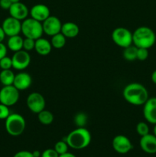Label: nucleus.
I'll return each mask as SVG.
<instances>
[{
	"label": "nucleus",
	"mask_w": 156,
	"mask_h": 157,
	"mask_svg": "<svg viewBox=\"0 0 156 157\" xmlns=\"http://www.w3.org/2000/svg\"><path fill=\"white\" fill-rule=\"evenodd\" d=\"M31 18L42 23L50 15V9L44 4H37L32 6L29 11Z\"/></svg>",
	"instance_id": "4468645a"
},
{
	"label": "nucleus",
	"mask_w": 156,
	"mask_h": 157,
	"mask_svg": "<svg viewBox=\"0 0 156 157\" xmlns=\"http://www.w3.org/2000/svg\"><path fill=\"white\" fill-rule=\"evenodd\" d=\"M41 157H59V154L55 151L54 149L49 148L42 152Z\"/></svg>",
	"instance_id": "2f4dec72"
},
{
	"label": "nucleus",
	"mask_w": 156,
	"mask_h": 157,
	"mask_svg": "<svg viewBox=\"0 0 156 157\" xmlns=\"http://www.w3.org/2000/svg\"><path fill=\"white\" fill-rule=\"evenodd\" d=\"M2 28L7 36L18 35L21 32V22L13 17H8L3 21Z\"/></svg>",
	"instance_id": "f8f14e48"
},
{
	"label": "nucleus",
	"mask_w": 156,
	"mask_h": 157,
	"mask_svg": "<svg viewBox=\"0 0 156 157\" xmlns=\"http://www.w3.org/2000/svg\"><path fill=\"white\" fill-rule=\"evenodd\" d=\"M10 115L9 107L0 103V120H6Z\"/></svg>",
	"instance_id": "7c9ffc66"
},
{
	"label": "nucleus",
	"mask_w": 156,
	"mask_h": 157,
	"mask_svg": "<svg viewBox=\"0 0 156 157\" xmlns=\"http://www.w3.org/2000/svg\"><path fill=\"white\" fill-rule=\"evenodd\" d=\"M91 133L85 127H77L69 133L65 141L69 147L73 150H83L90 145L91 142Z\"/></svg>",
	"instance_id": "f03ea898"
},
{
	"label": "nucleus",
	"mask_w": 156,
	"mask_h": 157,
	"mask_svg": "<svg viewBox=\"0 0 156 157\" xmlns=\"http://www.w3.org/2000/svg\"><path fill=\"white\" fill-rule=\"evenodd\" d=\"M33 153V156L35 157H41V153L39 151V150H35V151L32 152Z\"/></svg>",
	"instance_id": "58836bf2"
},
{
	"label": "nucleus",
	"mask_w": 156,
	"mask_h": 157,
	"mask_svg": "<svg viewBox=\"0 0 156 157\" xmlns=\"http://www.w3.org/2000/svg\"><path fill=\"white\" fill-rule=\"evenodd\" d=\"M122 95L125 101L134 106L144 105L149 98L146 87L136 82L127 84L123 89Z\"/></svg>",
	"instance_id": "f257e3e1"
},
{
	"label": "nucleus",
	"mask_w": 156,
	"mask_h": 157,
	"mask_svg": "<svg viewBox=\"0 0 156 157\" xmlns=\"http://www.w3.org/2000/svg\"><path fill=\"white\" fill-rule=\"evenodd\" d=\"M42 27L44 33L52 37L61 32L62 23L58 17L50 15L42 22Z\"/></svg>",
	"instance_id": "9b49d317"
},
{
	"label": "nucleus",
	"mask_w": 156,
	"mask_h": 157,
	"mask_svg": "<svg viewBox=\"0 0 156 157\" xmlns=\"http://www.w3.org/2000/svg\"><path fill=\"white\" fill-rule=\"evenodd\" d=\"M23 41H24V39L19 35L9 37L7 42V48L14 52L22 50Z\"/></svg>",
	"instance_id": "aec40b11"
},
{
	"label": "nucleus",
	"mask_w": 156,
	"mask_h": 157,
	"mask_svg": "<svg viewBox=\"0 0 156 157\" xmlns=\"http://www.w3.org/2000/svg\"><path fill=\"white\" fill-rule=\"evenodd\" d=\"M35 40L32 39V38H25L23 41V50L26 52H30L35 49Z\"/></svg>",
	"instance_id": "c85d7f7f"
},
{
	"label": "nucleus",
	"mask_w": 156,
	"mask_h": 157,
	"mask_svg": "<svg viewBox=\"0 0 156 157\" xmlns=\"http://www.w3.org/2000/svg\"><path fill=\"white\" fill-rule=\"evenodd\" d=\"M19 90L14 85L3 86L0 90V103L11 107L17 104L19 100Z\"/></svg>",
	"instance_id": "0eeeda50"
},
{
	"label": "nucleus",
	"mask_w": 156,
	"mask_h": 157,
	"mask_svg": "<svg viewBox=\"0 0 156 157\" xmlns=\"http://www.w3.org/2000/svg\"><path fill=\"white\" fill-rule=\"evenodd\" d=\"M52 48L53 47H52L50 41H49L46 38L41 37L35 40V49L39 55H41V56L48 55L51 52Z\"/></svg>",
	"instance_id": "a211bd4d"
},
{
	"label": "nucleus",
	"mask_w": 156,
	"mask_h": 157,
	"mask_svg": "<svg viewBox=\"0 0 156 157\" xmlns=\"http://www.w3.org/2000/svg\"><path fill=\"white\" fill-rule=\"evenodd\" d=\"M136 132L141 136H145L149 133V127L145 122H139L136 125Z\"/></svg>",
	"instance_id": "bb28decb"
},
{
	"label": "nucleus",
	"mask_w": 156,
	"mask_h": 157,
	"mask_svg": "<svg viewBox=\"0 0 156 157\" xmlns=\"http://www.w3.org/2000/svg\"><path fill=\"white\" fill-rule=\"evenodd\" d=\"M54 114L50 111L47 110H43L38 113V121L43 125H50L54 121Z\"/></svg>",
	"instance_id": "4be33fe9"
},
{
	"label": "nucleus",
	"mask_w": 156,
	"mask_h": 157,
	"mask_svg": "<svg viewBox=\"0 0 156 157\" xmlns=\"http://www.w3.org/2000/svg\"><path fill=\"white\" fill-rule=\"evenodd\" d=\"M113 148L119 154H125L133 149L131 140L124 135H117L112 141Z\"/></svg>",
	"instance_id": "9d476101"
},
{
	"label": "nucleus",
	"mask_w": 156,
	"mask_h": 157,
	"mask_svg": "<svg viewBox=\"0 0 156 157\" xmlns=\"http://www.w3.org/2000/svg\"><path fill=\"white\" fill-rule=\"evenodd\" d=\"M151 79L152 81V82L154 83V84H156V70H154V71L152 72L151 76Z\"/></svg>",
	"instance_id": "4c0bfd02"
},
{
	"label": "nucleus",
	"mask_w": 156,
	"mask_h": 157,
	"mask_svg": "<svg viewBox=\"0 0 156 157\" xmlns=\"http://www.w3.org/2000/svg\"><path fill=\"white\" fill-rule=\"evenodd\" d=\"M9 11L10 16L19 20V21L26 19L29 14V10L27 6L21 2L12 3Z\"/></svg>",
	"instance_id": "2eb2a0df"
},
{
	"label": "nucleus",
	"mask_w": 156,
	"mask_h": 157,
	"mask_svg": "<svg viewBox=\"0 0 156 157\" xmlns=\"http://www.w3.org/2000/svg\"><path fill=\"white\" fill-rule=\"evenodd\" d=\"M68 144L65 140H60L57 142L54 145V150L59 155L64 154V153L68 152Z\"/></svg>",
	"instance_id": "393cba45"
},
{
	"label": "nucleus",
	"mask_w": 156,
	"mask_h": 157,
	"mask_svg": "<svg viewBox=\"0 0 156 157\" xmlns=\"http://www.w3.org/2000/svg\"><path fill=\"white\" fill-rule=\"evenodd\" d=\"M21 33L25 38L37 40L42 36V23L32 18H27L21 22Z\"/></svg>",
	"instance_id": "39448f33"
},
{
	"label": "nucleus",
	"mask_w": 156,
	"mask_h": 157,
	"mask_svg": "<svg viewBox=\"0 0 156 157\" xmlns=\"http://www.w3.org/2000/svg\"><path fill=\"white\" fill-rule=\"evenodd\" d=\"M156 41L154 31L147 26L137 28L132 33V44L137 48L149 49Z\"/></svg>",
	"instance_id": "7ed1b4c3"
},
{
	"label": "nucleus",
	"mask_w": 156,
	"mask_h": 157,
	"mask_svg": "<svg viewBox=\"0 0 156 157\" xmlns=\"http://www.w3.org/2000/svg\"><path fill=\"white\" fill-rule=\"evenodd\" d=\"M32 83V78L29 74L26 72H19L15 75L13 85L18 90H27L30 87Z\"/></svg>",
	"instance_id": "f3484780"
},
{
	"label": "nucleus",
	"mask_w": 156,
	"mask_h": 157,
	"mask_svg": "<svg viewBox=\"0 0 156 157\" xmlns=\"http://www.w3.org/2000/svg\"><path fill=\"white\" fill-rule=\"evenodd\" d=\"M66 39H67V38L61 32L53 35L51 37V40H50L52 47L56 49L62 48L66 44Z\"/></svg>",
	"instance_id": "5701e85b"
},
{
	"label": "nucleus",
	"mask_w": 156,
	"mask_h": 157,
	"mask_svg": "<svg viewBox=\"0 0 156 157\" xmlns=\"http://www.w3.org/2000/svg\"><path fill=\"white\" fill-rule=\"evenodd\" d=\"M15 75L11 69L0 71V82L3 86L13 85Z\"/></svg>",
	"instance_id": "412c9836"
},
{
	"label": "nucleus",
	"mask_w": 156,
	"mask_h": 157,
	"mask_svg": "<svg viewBox=\"0 0 156 157\" xmlns=\"http://www.w3.org/2000/svg\"><path fill=\"white\" fill-rule=\"evenodd\" d=\"M12 67L15 70L23 71L27 68L31 63V56L28 52L20 50L15 52L12 57Z\"/></svg>",
	"instance_id": "1a4fd4ad"
},
{
	"label": "nucleus",
	"mask_w": 156,
	"mask_h": 157,
	"mask_svg": "<svg viewBox=\"0 0 156 157\" xmlns=\"http://www.w3.org/2000/svg\"><path fill=\"white\" fill-rule=\"evenodd\" d=\"M137 51L138 48L134 44L128 46L124 48L123 58L128 61H133L137 59Z\"/></svg>",
	"instance_id": "b1692460"
},
{
	"label": "nucleus",
	"mask_w": 156,
	"mask_h": 157,
	"mask_svg": "<svg viewBox=\"0 0 156 157\" xmlns=\"http://www.w3.org/2000/svg\"><path fill=\"white\" fill-rule=\"evenodd\" d=\"M59 157H76V156H75V155H73V153L67 152V153H64V154L59 155Z\"/></svg>",
	"instance_id": "e433bc0d"
},
{
	"label": "nucleus",
	"mask_w": 156,
	"mask_h": 157,
	"mask_svg": "<svg viewBox=\"0 0 156 157\" xmlns=\"http://www.w3.org/2000/svg\"><path fill=\"white\" fill-rule=\"evenodd\" d=\"M11 2H12V3H16V2H20V0H10Z\"/></svg>",
	"instance_id": "a19ab883"
},
{
	"label": "nucleus",
	"mask_w": 156,
	"mask_h": 157,
	"mask_svg": "<svg viewBox=\"0 0 156 157\" xmlns=\"http://www.w3.org/2000/svg\"><path fill=\"white\" fill-rule=\"evenodd\" d=\"M12 4V3L10 0H0V7L5 10H9Z\"/></svg>",
	"instance_id": "72a5a7b5"
},
{
	"label": "nucleus",
	"mask_w": 156,
	"mask_h": 157,
	"mask_svg": "<svg viewBox=\"0 0 156 157\" xmlns=\"http://www.w3.org/2000/svg\"><path fill=\"white\" fill-rule=\"evenodd\" d=\"M148 58V49L143 48H138L137 60L141 61H145Z\"/></svg>",
	"instance_id": "c756f323"
},
{
	"label": "nucleus",
	"mask_w": 156,
	"mask_h": 157,
	"mask_svg": "<svg viewBox=\"0 0 156 157\" xmlns=\"http://www.w3.org/2000/svg\"><path fill=\"white\" fill-rule=\"evenodd\" d=\"M153 134L156 136V124H154V127L153 128Z\"/></svg>",
	"instance_id": "ea45409f"
},
{
	"label": "nucleus",
	"mask_w": 156,
	"mask_h": 157,
	"mask_svg": "<svg viewBox=\"0 0 156 157\" xmlns=\"http://www.w3.org/2000/svg\"><path fill=\"white\" fill-rule=\"evenodd\" d=\"M113 41L120 48H125L132 44V33L126 28L119 27L115 29L112 33Z\"/></svg>",
	"instance_id": "423d86ee"
},
{
	"label": "nucleus",
	"mask_w": 156,
	"mask_h": 157,
	"mask_svg": "<svg viewBox=\"0 0 156 157\" xmlns=\"http://www.w3.org/2000/svg\"><path fill=\"white\" fill-rule=\"evenodd\" d=\"M143 106V115L145 121L149 124H156V97L148 98Z\"/></svg>",
	"instance_id": "ddd939ff"
},
{
	"label": "nucleus",
	"mask_w": 156,
	"mask_h": 157,
	"mask_svg": "<svg viewBox=\"0 0 156 157\" xmlns=\"http://www.w3.org/2000/svg\"><path fill=\"white\" fill-rule=\"evenodd\" d=\"M74 123L77 127H84L87 123V116L84 113H78L74 117Z\"/></svg>",
	"instance_id": "a878e982"
},
{
	"label": "nucleus",
	"mask_w": 156,
	"mask_h": 157,
	"mask_svg": "<svg viewBox=\"0 0 156 157\" xmlns=\"http://www.w3.org/2000/svg\"><path fill=\"white\" fill-rule=\"evenodd\" d=\"M7 46L3 44L2 42H0V60L6 56V55H7Z\"/></svg>",
	"instance_id": "f704fd0d"
},
{
	"label": "nucleus",
	"mask_w": 156,
	"mask_h": 157,
	"mask_svg": "<svg viewBox=\"0 0 156 157\" xmlns=\"http://www.w3.org/2000/svg\"><path fill=\"white\" fill-rule=\"evenodd\" d=\"M139 145L145 153L154 154L156 153V136L151 133L141 136Z\"/></svg>",
	"instance_id": "dca6fc26"
},
{
	"label": "nucleus",
	"mask_w": 156,
	"mask_h": 157,
	"mask_svg": "<svg viewBox=\"0 0 156 157\" xmlns=\"http://www.w3.org/2000/svg\"><path fill=\"white\" fill-rule=\"evenodd\" d=\"M61 32L67 38H73L77 36L79 34V26L74 22L67 21L62 24Z\"/></svg>",
	"instance_id": "6ab92c4d"
},
{
	"label": "nucleus",
	"mask_w": 156,
	"mask_h": 157,
	"mask_svg": "<svg viewBox=\"0 0 156 157\" xmlns=\"http://www.w3.org/2000/svg\"><path fill=\"white\" fill-rule=\"evenodd\" d=\"M5 37H6V34H5L2 26H0V42H2L3 40L5 39Z\"/></svg>",
	"instance_id": "c9c22d12"
},
{
	"label": "nucleus",
	"mask_w": 156,
	"mask_h": 157,
	"mask_svg": "<svg viewBox=\"0 0 156 157\" xmlns=\"http://www.w3.org/2000/svg\"><path fill=\"white\" fill-rule=\"evenodd\" d=\"M27 107L32 113H40L45 109L46 103L44 96L38 92H33L28 96L26 99Z\"/></svg>",
	"instance_id": "6e6552de"
},
{
	"label": "nucleus",
	"mask_w": 156,
	"mask_h": 157,
	"mask_svg": "<svg viewBox=\"0 0 156 157\" xmlns=\"http://www.w3.org/2000/svg\"><path fill=\"white\" fill-rule=\"evenodd\" d=\"M13 157H35L33 156L32 152L27 151V150H21L18 151L14 155Z\"/></svg>",
	"instance_id": "473e14b6"
},
{
	"label": "nucleus",
	"mask_w": 156,
	"mask_h": 157,
	"mask_svg": "<svg viewBox=\"0 0 156 157\" xmlns=\"http://www.w3.org/2000/svg\"><path fill=\"white\" fill-rule=\"evenodd\" d=\"M5 121L6 132L10 136H18L24 133L26 127V122L24 118L21 114L10 113Z\"/></svg>",
	"instance_id": "20e7f679"
},
{
	"label": "nucleus",
	"mask_w": 156,
	"mask_h": 157,
	"mask_svg": "<svg viewBox=\"0 0 156 157\" xmlns=\"http://www.w3.org/2000/svg\"><path fill=\"white\" fill-rule=\"evenodd\" d=\"M12 67V58L6 56L0 60V69L2 70H8Z\"/></svg>",
	"instance_id": "cd10ccee"
}]
</instances>
